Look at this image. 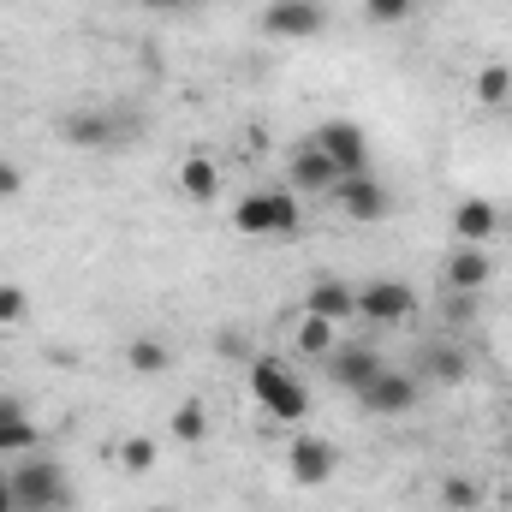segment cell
<instances>
[{"label":"cell","instance_id":"6da1fadb","mask_svg":"<svg viewBox=\"0 0 512 512\" xmlns=\"http://www.w3.org/2000/svg\"><path fill=\"white\" fill-rule=\"evenodd\" d=\"M6 477H12L18 512H66L72 507V477H66V465L48 459V453H18Z\"/></svg>","mask_w":512,"mask_h":512},{"label":"cell","instance_id":"7a4b0ae2","mask_svg":"<svg viewBox=\"0 0 512 512\" xmlns=\"http://www.w3.org/2000/svg\"><path fill=\"white\" fill-rule=\"evenodd\" d=\"M298 221H304V197L286 191V185L251 191V197H239V209H233V227H239L245 239H286V233H298Z\"/></svg>","mask_w":512,"mask_h":512},{"label":"cell","instance_id":"3957f363","mask_svg":"<svg viewBox=\"0 0 512 512\" xmlns=\"http://www.w3.org/2000/svg\"><path fill=\"white\" fill-rule=\"evenodd\" d=\"M251 393L274 423H304L310 417V387L298 382L280 358H256L251 364Z\"/></svg>","mask_w":512,"mask_h":512},{"label":"cell","instance_id":"277c9868","mask_svg":"<svg viewBox=\"0 0 512 512\" xmlns=\"http://www.w3.org/2000/svg\"><path fill=\"white\" fill-rule=\"evenodd\" d=\"M328 197H334V209H340L346 221H358V227H376V221L393 215V191H387L370 167H364V173H346Z\"/></svg>","mask_w":512,"mask_h":512},{"label":"cell","instance_id":"5b68a950","mask_svg":"<svg viewBox=\"0 0 512 512\" xmlns=\"http://www.w3.org/2000/svg\"><path fill=\"white\" fill-rule=\"evenodd\" d=\"M441 286L459 298H483V286H495V251L489 245H453L441 256Z\"/></svg>","mask_w":512,"mask_h":512},{"label":"cell","instance_id":"8992f818","mask_svg":"<svg viewBox=\"0 0 512 512\" xmlns=\"http://www.w3.org/2000/svg\"><path fill=\"white\" fill-rule=\"evenodd\" d=\"M358 316L370 328H405L417 316V292L405 280H370V286H358Z\"/></svg>","mask_w":512,"mask_h":512},{"label":"cell","instance_id":"52a82bcc","mask_svg":"<svg viewBox=\"0 0 512 512\" xmlns=\"http://www.w3.org/2000/svg\"><path fill=\"white\" fill-rule=\"evenodd\" d=\"M417 399H423L417 370H393V364H387L364 393H358V405H364L370 417H405V411H417Z\"/></svg>","mask_w":512,"mask_h":512},{"label":"cell","instance_id":"ba28073f","mask_svg":"<svg viewBox=\"0 0 512 512\" xmlns=\"http://www.w3.org/2000/svg\"><path fill=\"white\" fill-rule=\"evenodd\" d=\"M310 143L334 161V173H340V179L370 167V137H364V126H352V120H328V126H316V131H310Z\"/></svg>","mask_w":512,"mask_h":512},{"label":"cell","instance_id":"9c48e42d","mask_svg":"<svg viewBox=\"0 0 512 512\" xmlns=\"http://www.w3.org/2000/svg\"><path fill=\"white\" fill-rule=\"evenodd\" d=\"M322 364H328V382L346 387L352 399H358V393H364V387H370V382H376V376L387 370V358L376 352V346H364V340H352V346L340 340V346H334V352H328Z\"/></svg>","mask_w":512,"mask_h":512},{"label":"cell","instance_id":"30bf717a","mask_svg":"<svg viewBox=\"0 0 512 512\" xmlns=\"http://www.w3.org/2000/svg\"><path fill=\"white\" fill-rule=\"evenodd\" d=\"M334 471H340L334 441H322V435H298V441L286 447V477H292V483L322 489V483H334Z\"/></svg>","mask_w":512,"mask_h":512},{"label":"cell","instance_id":"8fae6325","mask_svg":"<svg viewBox=\"0 0 512 512\" xmlns=\"http://www.w3.org/2000/svg\"><path fill=\"white\" fill-rule=\"evenodd\" d=\"M322 24H328L322 0H268V12H262V30L280 42H310V36H322Z\"/></svg>","mask_w":512,"mask_h":512},{"label":"cell","instance_id":"7c38bea8","mask_svg":"<svg viewBox=\"0 0 512 512\" xmlns=\"http://www.w3.org/2000/svg\"><path fill=\"white\" fill-rule=\"evenodd\" d=\"M340 185V173H334V161L304 137L298 149H292V161H286V191H298V197H328Z\"/></svg>","mask_w":512,"mask_h":512},{"label":"cell","instance_id":"4fadbf2b","mask_svg":"<svg viewBox=\"0 0 512 512\" xmlns=\"http://www.w3.org/2000/svg\"><path fill=\"white\" fill-rule=\"evenodd\" d=\"M60 137H66L72 149H114L126 131L114 120V108H72V114L60 120Z\"/></svg>","mask_w":512,"mask_h":512},{"label":"cell","instance_id":"5bb4252c","mask_svg":"<svg viewBox=\"0 0 512 512\" xmlns=\"http://www.w3.org/2000/svg\"><path fill=\"white\" fill-rule=\"evenodd\" d=\"M495 239H501V209L489 197H465L453 209V245H489L495 251Z\"/></svg>","mask_w":512,"mask_h":512},{"label":"cell","instance_id":"9a60e30c","mask_svg":"<svg viewBox=\"0 0 512 512\" xmlns=\"http://www.w3.org/2000/svg\"><path fill=\"white\" fill-rule=\"evenodd\" d=\"M304 316H322V322H352L358 316V286H346V280H310L304 286Z\"/></svg>","mask_w":512,"mask_h":512},{"label":"cell","instance_id":"2e32d148","mask_svg":"<svg viewBox=\"0 0 512 512\" xmlns=\"http://www.w3.org/2000/svg\"><path fill=\"white\" fill-rule=\"evenodd\" d=\"M36 417L18 405V399H0V459H18V453H36Z\"/></svg>","mask_w":512,"mask_h":512},{"label":"cell","instance_id":"e0dca14e","mask_svg":"<svg viewBox=\"0 0 512 512\" xmlns=\"http://www.w3.org/2000/svg\"><path fill=\"white\" fill-rule=\"evenodd\" d=\"M179 197H185V203H215V197H221V167L191 149V155L179 161Z\"/></svg>","mask_w":512,"mask_h":512},{"label":"cell","instance_id":"ac0fdd59","mask_svg":"<svg viewBox=\"0 0 512 512\" xmlns=\"http://www.w3.org/2000/svg\"><path fill=\"white\" fill-rule=\"evenodd\" d=\"M471 96H477L483 108H507L512 102V66L507 60H483L477 78H471Z\"/></svg>","mask_w":512,"mask_h":512},{"label":"cell","instance_id":"d6986e66","mask_svg":"<svg viewBox=\"0 0 512 512\" xmlns=\"http://www.w3.org/2000/svg\"><path fill=\"white\" fill-rule=\"evenodd\" d=\"M126 364L137 376H167V370H173V346H167L161 334H137L126 346Z\"/></svg>","mask_w":512,"mask_h":512},{"label":"cell","instance_id":"ffe728a7","mask_svg":"<svg viewBox=\"0 0 512 512\" xmlns=\"http://www.w3.org/2000/svg\"><path fill=\"white\" fill-rule=\"evenodd\" d=\"M465 370H471V364H465V352H459V346H423V376H429V382L459 387V382H465ZM423 376H417V382H423Z\"/></svg>","mask_w":512,"mask_h":512},{"label":"cell","instance_id":"44dd1931","mask_svg":"<svg viewBox=\"0 0 512 512\" xmlns=\"http://www.w3.org/2000/svg\"><path fill=\"white\" fill-rule=\"evenodd\" d=\"M292 346H298L304 358H328V352L340 346V328H334V322H322V316H298V328H292Z\"/></svg>","mask_w":512,"mask_h":512},{"label":"cell","instance_id":"7402d4cb","mask_svg":"<svg viewBox=\"0 0 512 512\" xmlns=\"http://www.w3.org/2000/svg\"><path fill=\"white\" fill-rule=\"evenodd\" d=\"M173 441H179V447H203V441H209V411H203V399H185V405L173 411Z\"/></svg>","mask_w":512,"mask_h":512},{"label":"cell","instance_id":"603a6c76","mask_svg":"<svg viewBox=\"0 0 512 512\" xmlns=\"http://www.w3.org/2000/svg\"><path fill=\"white\" fill-rule=\"evenodd\" d=\"M114 459H120V471L143 477V471H155V459H161V441H155V435H126V441L114 447Z\"/></svg>","mask_w":512,"mask_h":512},{"label":"cell","instance_id":"cb8c5ba5","mask_svg":"<svg viewBox=\"0 0 512 512\" xmlns=\"http://www.w3.org/2000/svg\"><path fill=\"white\" fill-rule=\"evenodd\" d=\"M435 495H441V507H447V512H477V507H483V483H477V477H459V471H453V477H441V489H435Z\"/></svg>","mask_w":512,"mask_h":512},{"label":"cell","instance_id":"d4e9b609","mask_svg":"<svg viewBox=\"0 0 512 512\" xmlns=\"http://www.w3.org/2000/svg\"><path fill=\"white\" fill-rule=\"evenodd\" d=\"M24 310H30V298H24V286H0V328H12V322H24Z\"/></svg>","mask_w":512,"mask_h":512},{"label":"cell","instance_id":"484cf974","mask_svg":"<svg viewBox=\"0 0 512 512\" xmlns=\"http://www.w3.org/2000/svg\"><path fill=\"white\" fill-rule=\"evenodd\" d=\"M417 0H364V12H370V24H399L405 12H411Z\"/></svg>","mask_w":512,"mask_h":512},{"label":"cell","instance_id":"4316f807","mask_svg":"<svg viewBox=\"0 0 512 512\" xmlns=\"http://www.w3.org/2000/svg\"><path fill=\"white\" fill-rule=\"evenodd\" d=\"M18 191H24V173H18L12 161H0V203H6V197H18Z\"/></svg>","mask_w":512,"mask_h":512},{"label":"cell","instance_id":"83f0119b","mask_svg":"<svg viewBox=\"0 0 512 512\" xmlns=\"http://www.w3.org/2000/svg\"><path fill=\"white\" fill-rule=\"evenodd\" d=\"M0 512H18V501H12V477L0 471Z\"/></svg>","mask_w":512,"mask_h":512},{"label":"cell","instance_id":"f1b7e54d","mask_svg":"<svg viewBox=\"0 0 512 512\" xmlns=\"http://www.w3.org/2000/svg\"><path fill=\"white\" fill-rule=\"evenodd\" d=\"M149 12H179V6H191V0H143Z\"/></svg>","mask_w":512,"mask_h":512}]
</instances>
